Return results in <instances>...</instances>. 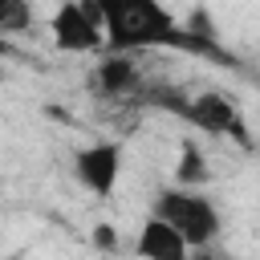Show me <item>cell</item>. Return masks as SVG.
<instances>
[{
	"label": "cell",
	"instance_id": "obj_5",
	"mask_svg": "<svg viewBox=\"0 0 260 260\" xmlns=\"http://www.w3.org/2000/svg\"><path fill=\"white\" fill-rule=\"evenodd\" d=\"M175 110H179L195 130H203V134H240V138H244V114H240V106H236L228 93H219V89H203V93H195V98H183V102H175Z\"/></svg>",
	"mask_w": 260,
	"mask_h": 260
},
{
	"label": "cell",
	"instance_id": "obj_4",
	"mask_svg": "<svg viewBox=\"0 0 260 260\" xmlns=\"http://www.w3.org/2000/svg\"><path fill=\"white\" fill-rule=\"evenodd\" d=\"M122 142H114V138H98V142H89V146H81L77 154H73V175H77V183L85 187V191H93L98 199H106V195H114V187H118V175H122Z\"/></svg>",
	"mask_w": 260,
	"mask_h": 260
},
{
	"label": "cell",
	"instance_id": "obj_3",
	"mask_svg": "<svg viewBox=\"0 0 260 260\" xmlns=\"http://www.w3.org/2000/svg\"><path fill=\"white\" fill-rule=\"evenodd\" d=\"M49 28H53L57 49H65V53H106L98 0H69V4H57Z\"/></svg>",
	"mask_w": 260,
	"mask_h": 260
},
{
	"label": "cell",
	"instance_id": "obj_1",
	"mask_svg": "<svg viewBox=\"0 0 260 260\" xmlns=\"http://www.w3.org/2000/svg\"><path fill=\"white\" fill-rule=\"evenodd\" d=\"M98 8H102L106 53H134V49H158V45L199 49L175 24V16L154 0H98Z\"/></svg>",
	"mask_w": 260,
	"mask_h": 260
},
{
	"label": "cell",
	"instance_id": "obj_6",
	"mask_svg": "<svg viewBox=\"0 0 260 260\" xmlns=\"http://www.w3.org/2000/svg\"><path fill=\"white\" fill-rule=\"evenodd\" d=\"M93 89L106 98H130L142 85V69L130 53H102V61L93 65Z\"/></svg>",
	"mask_w": 260,
	"mask_h": 260
},
{
	"label": "cell",
	"instance_id": "obj_9",
	"mask_svg": "<svg viewBox=\"0 0 260 260\" xmlns=\"http://www.w3.org/2000/svg\"><path fill=\"white\" fill-rule=\"evenodd\" d=\"M32 20H37L32 4H24V0H0V37L4 41L16 37V32H24V28H32Z\"/></svg>",
	"mask_w": 260,
	"mask_h": 260
},
{
	"label": "cell",
	"instance_id": "obj_2",
	"mask_svg": "<svg viewBox=\"0 0 260 260\" xmlns=\"http://www.w3.org/2000/svg\"><path fill=\"white\" fill-rule=\"evenodd\" d=\"M150 219L167 223L191 252H203L207 244H215L223 219H219V207L203 195V191H187V187H167L154 195L150 203Z\"/></svg>",
	"mask_w": 260,
	"mask_h": 260
},
{
	"label": "cell",
	"instance_id": "obj_11",
	"mask_svg": "<svg viewBox=\"0 0 260 260\" xmlns=\"http://www.w3.org/2000/svg\"><path fill=\"white\" fill-rule=\"evenodd\" d=\"M8 53H12V45H8L4 37H0V57H8Z\"/></svg>",
	"mask_w": 260,
	"mask_h": 260
},
{
	"label": "cell",
	"instance_id": "obj_7",
	"mask_svg": "<svg viewBox=\"0 0 260 260\" xmlns=\"http://www.w3.org/2000/svg\"><path fill=\"white\" fill-rule=\"evenodd\" d=\"M134 252L142 260H191V248L158 219L146 215V223L138 228V240H134Z\"/></svg>",
	"mask_w": 260,
	"mask_h": 260
},
{
	"label": "cell",
	"instance_id": "obj_8",
	"mask_svg": "<svg viewBox=\"0 0 260 260\" xmlns=\"http://www.w3.org/2000/svg\"><path fill=\"white\" fill-rule=\"evenodd\" d=\"M175 179H179V187H187V191H203V183H207V158H203L199 146H191V142L183 146Z\"/></svg>",
	"mask_w": 260,
	"mask_h": 260
},
{
	"label": "cell",
	"instance_id": "obj_10",
	"mask_svg": "<svg viewBox=\"0 0 260 260\" xmlns=\"http://www.w3.org/2000/svg\"><path fill=\"white\" fill-rule=\"evenodd\" d=\"M93 244H98V248H114V228H110V223H98Z\"/></svg>",
	"mask_w": 260,
	"mask_h": 260
}]
</instances>
